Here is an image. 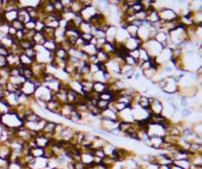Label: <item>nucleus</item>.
Segmentation results:
<instances>
[{
	"label": "nucleus",
	"mask_w": 202,
	"mask_h": 169,
	"mask_svg": "<svg viewBox=\"0 0 202 169\" xmlns=\"http://www.w3.org/2000/svg\"><path fill=\"white\" fill-rule=\"evenodd\" d=\"M141 47H143V48L147 51L150 58H155L156 56L162 52V50L164 49V47H162L159 43H158L154 39H152V40H148L147 42L143 43Z\"/></svg>",
	"instance_id": "f257e3e1"
},
{
	"label": "nucleus",
	"mask_w": 202,
	"mask_h": 169,
	"mask_svg": "<svg viewBox=\"0 0 202 169\" xmlns=\"http://www.w3.org/2000/svg\"><path fill=\"white\" fill-rule=\"evenodd\" d=\"M53 94H54V93H52L50 91L45 84H42V86L38 87V88L36 89L33 97L38 100H42V101H44V102H48L49 100H51Z\"/></svg>",
	"instance_id": "f03ea898"
},
{
	"label": "nucleus",
	"mask_w": 202,
	"mask_h": 169,
	"mask_svg": "<svg viewBox=\"0 0 202 169\" xmlns=\"http://www.w3.org/2000/svg\"><path fill=\"white\" fill-rule=\"evenodd\" d=\"M158 14L159 21H162V22H171V21L176 20L179 17L177 14H176L175 11L167 6L162 7L159 11H158Z\"/></svg>",
	"instance_id": "7ed1b4c3"
},
{
	"label": "nucleus",
	"mask_w": 202,
	"mask_h": 169,
	"mask_svg": "<svg viewBox=\"0 0 202 169\" xmlns=\"http://www.w3.org/2000/svg\"><path fill=\"white\" fill-rule=\"evenodd\" d=\"M36 89V84L32 80H25V83L20 87V92L22 94L26 95V96L32 97L35 94Z\"/></svg>",
	"instance_id": "20e7f679"
},
{
	"label": "nucleus",
	"mask_w": 202,
	"mask_h": 169,
	"mask_svg": "<svg viewBox=\"0 0 202 169\" xmlns=\"http://www.w3.org/2000/svg\"><path fill=\"white\" fill-rule=\"evenodd\" d=\"M97 13H98V11H97L96 6H94V5L92 4L91 6H86V7L83 8V10L80 12L79 15L81 16V18H82L83 21L89 22L90 19H91L93 16L96 15Z\"/></svg>",
	"instance_id": "39448f33"
},
{
	"label": "nucleus",
	"mask_w": 202,
	"mask_h": 169,
	"mask_svg": "<svg viewBox=\"0 0 202 169\" xmlns=\"http://www.w3.org/2000/svg\"><path fill=\"white\" fill-rule=\"evenodd\" d=\"M47 166H48V160L44 157H41V158H35L32 164L28 165L27 167L29 169H44Z\"/></svg>",
	"instance_id": "423d86ee"
},
{
	"label": "nucleus",
	"mask_w": 202,
	"mask_h": 169,
	"mask_svg": "<svg viewBox=\"0 0 202 169\" xmlns=\"http://www.w3.org/2000/svg\"><path fill=\"white\" fill-rule=\"evenodd\" d=\"M50 139H47L46 137L43 136V134H42V132L40 133H38V135L33 138V141H35V144L36 146H38V147H41V148H45L47 147V145H48V142H49Z\"/></svg>",
	"instance_id": "0eeeda50"
},
{
	"label": "nucleus",
	"mask_w": 202,
	"mask_h": 169,
	"mask_svg": "<svg viewBox=\"0 0 202 169\" xmlns=\"http://www.w3.org/2000/svg\"><path fill=\"white\" fill-rule=\"evenodd\" d=\"M164 143V139L159 137H151L149 138V143H148V146L155 150H159L162 147V144Z\"/></svg>",
	"instance_id": "6e6552de"
},
{
	"label": "nucleus",
	"mask_w": 202,
	"mask_h": 169,
	"mask_svg": "<svg viewBox=\"0 0 202 169\" xmlns=\"http://www.w3.org/2000/svg\"><path fill=\"white\" fill-rule=\"evenodd\" d=\"M18 11L19 10H13V11H7V12H3L5 22L7 24L13 23L14 21L17 20V18H18Z\"/></svg>",
	"instance_id": "1a4fd4ad"
},
{
	"label": "nucleus",
	"mask_w": 202,
	"mask_h": 169,
	"mask_svg": "<svg viewBox=\"0 0 202 169\" xmlns=\"http://www.w3.org/2000/svg\"><path fill=\"white\" fill-rule=\"evenodd\" d=\"M85 8L82 4V1L81 0H72L71 6H70V10L73 14H80L81 11Z\"/></svg>",
	"instance_id": "9d476101"
},
{
	"label": "nucleus",
	"mask_w": 202,
	"mask_h": 169,
	"mask_svg": "<svg viewBox=\"0 0 202 169\" xmlns=\"http://www.w3.org/2000/svg\"><path fill=\"white\" fill-rule=\"evenodd\" d=\"M187 153L190 154H202V144L196 142H191Z\"/></svg>",
	"instance_id": "9b49d317"
},
{
	"label": "nucleus",
	"mask_w": 202,
	"mask_h": 169,
	"mask_svg": "<svg viewBox=\"0 0 202 169\" xmlns=\"http://www.w3.org/2000/svg\"><path fill=\"white\" fill-rule=\"evenodd\" d=\"M17 20L20 21L21 23H23V24L27 23V22L30 20L28 14H27V12L25 11L24 7H22L18 11V18H17Z\"/></svg>",
	"instance_id": "f8f14e48"
},
{
	"label": "nucleus",
	"mask_w": 202,
	"mask_h": 169,
	"mask_svg": "<svg viewBox=\"0 0 202 169\" xmlns=\"http://www.w3.org/2000/svg\"><path fill=\"white\" fill-rule=\"evenodd\" d=\"M107 90V84L105 83H99V81H94L93 83V91L101 94Z\"/></svg>",
	"instance_id": "ddd939ff"
},
{
	"label": "nucleus",
	"mask_w": 202,
	"mask_h": 169,
	"mask_svg": "<svg viewBox=\"0 0 202 169\" xmlns=\"http://www.w3.org/2000/svg\"><path fill=\"white\" fill-rule=\"evenodd\" d=\"M54 32L55 29L53 28H49V27H45L42 32V35H43L45 41H51L54 40Z\"/></svg>",
	"instance_id": "4468645a"
},
{
	"label": "nucleus",
	"mask_w": 202,
	"mask_h": 169,
	"mask_svg": "<svg viewBox=\"0 0 202 169\" xmlns=\"http://www.w3.org/2000/svg\"><path fill=\"white\" fill-rule=\"evenodd\" d=\"M96 58H97L98 62H99V64H106L109 61L108 54H106V53L104 51H102V50H98L96 53Z\"/></svg>",
	"instance_id": "2eb2a0df"
},
{
	"label": "nucleus",
	"mask_w": 202,
	"mask_h": 169,
	"mask_svg": "<svg viewBox=\"0 0 202 169\" xmlns=\"http://www.w3.org/2000/svg\"><path fill=\"white\" fill-rule=\"evenodd\" d=\"M53 54H54L55 58H61V60H65L67 61L68 60V58H69V54H68V51H66V50H64L63 48H57V50H55L54 52H53Z\"/></svg>",
	"instance_id": "dca6fc26"
},
{
	"label": "nucleus",
	"mask_w": 202,
	"mask_h": 169,
	"mask_svg": "<svg viewBox=\"0 0 202 169\" xmlns=\"http://www.w3.org/2000/svg\"><path fill=\"white\" fill-rule=\"evenodd\" d=\"M137 29H139V27H137L136 25H133V24H128L127 26H126V28H125L126 32L128 33L129 38H137Z\"/></svg>",
	"instance_id": "f3484780"
},
{
	"label": "nucleus",
	"mask_w": 202,
	"mask_h": 169,
	"mask_svg": "<svg viewBox=\"0 0 202 169\" xmlns=\"http://www.w3.org/2000/svg\"><path fill=\"white\" fill-rule=\"evenodd\" d=\"M22 76H23L26 80H32L35 75H33V72L30 67H23V70H22Z\"/></svg>",
	"instance_id": "a211bd4d"
},
{
	"label": "nucleus",
	"mask_w": 202,
	"mask_h": 169,
	"mask_svg": "<svg viewBox=\"0 0 202 169\" xmlns=\"http://www.w3.org/2000/svg\"><path fill=\"white\" fill-rule=\"evenodd\" d=\"M19 58H20L21 66H23V67H30L33 63H35L32 58H29L28 56H26L24 53H22V54L19 55Z\"/></svg>",
	"instance_id": "6ab92c4d"
},
{
	"label": "nucleus",
	"mask_w": 202,
	"mask_h": 169,
	"mask_svg": "<svg viewBox=\"0 0 202 169\" xmlns=\"http://www.w3.org/2000/svg\"><path fill=\"white\" fill-rule=\"evenodd\" d=\"M29 154H32L33 158L44 157V148L38 147V146H36V147H32V148H30Z\"/></svg>",
	"instance_id": "aec40b11"
},
{
	"label": "nucleus",
	"mask_w": 202,
	"mask_h": 169,
	"mask_svg": "<svg viewBox=\"0 0 202 169\" xmlns=\"http://www.w3.org/2000/svg\"><path fill=\"white\" fill-rule=\"evenodd\" d=\"M45 42V39L42 32H36V35L33 36L32 38V43L35 45H39V46H42Z\"/></svg>",
	"instance_id": "412c9836"
},
{
	"label": "nucleus",
	"mask_w": 202,
	"mask_h": 169,
	"mask_svg": "<svg viewBox=\"0 0 202 169\" xmlns=\"http://www.w3.org/2000/svg\"><path fill=\"white\" fill-rule=\"evenodd\" d=\"M173 163L179 166L181 169H191L192 167V164L189 160H179V161H173Z\"/></svg>",
	"instance_id": "4be33fe9"
},
{
	"label": "nucleus",
	"mask_w": 202,
	"mask_h": 169,
	"mask_svg": "<svg viewBox=\"0 0 202 169\" xmlns=\"http://www.w3.org/2000/svg\"><path fill=\"white\" fill-rule=\"evenodd\" d=\"M99 99L101 100H105V101H108V102H112V101L114 100V94L113 93H111L109 91L106 90L105 92L101 93L99 95Z\"/></svg>",
	"instance_id": "5701e85b"
},
{
	"label": "nucleus",
	"mask_w": 202,
	"mask_h": 169,
	"mask_svg": "<svg viewBox=\"0 0 202 169\" xmlns=\"http://www.w3.org/2000/svg\"><path fill=\"white\" fill-rule=\"evenodd\" d=\"M19 45H20V48L23 50H27L29 48H33L36 46L35 44L32 43V41H28V40H23V41H20L19 42Z\"/></svg>",
	"instance_id": "b1692460"
},
{
	"label": "nucleus",
	"mask_w": 202,
	"mask_h": 169,
	"mask_svg": "<svg viewBox=\"0 0 202 169\" xmlns=\"http://www.w3.org/2000/svg\"><path fill=\"white\" fill-rule=\"evenodd\" d=\"M97 108L100 110L101 112L102 111H104V110H106V109H108V106H109V102L108 101H105V100H101V99H99L97 101Z\"/></svg>",
	"instance_id": "393cba45"
},
{
	"label": "nucleus",
	"mask_w": 202,
	"mask_h": 169,
	"mask_svg": "<svg viewBox=\"0 0 202 169\" xmlns=\"http://www.w3.org/2000/svg\"><path fill=\"white\" fill-rule=\"evenodd\" d=\"M24 54L26 56H28L29 58H32L33 62H36V51L35 50V48H29L27 50H24Z\"/></svg>",
	"instance_id": "a878e982"
},
{
	"label": "nucleus",
	"mask_w": 202,
	"mask_h": 169,
	"mask_svg": "<svg viewBox=\"0 0 202 169\" xmlns=\"http://www.w3.org/2000/svg\"><path fill=\"white\" fill-rule=\"evenodd\" d=\"M45 27H46V26H45V23H44L43 21H40V20H36V28H35V30H36V32H42Z\"/></svg>",
	"instance_id": "bb28decb"
},
{
	"label": "nucleus",
	"mask_w": 202,
	"mask_h": 169,
	"mask_svg": "<svg viewBox=\"0 0 202 169\" xmlns=\"http://www.w3.org/2000/svg\"><path fill=\"white\" fill-rule=\"evenodd\" d=\"M36 20H30L27 22V23H25L24 24V28L26 30H35V28H36Z\"/></svg>",
	"instance_id": "cd10ccee"
},
{
	"label": "nucleus",
	"mask_w": 202,
	"mask_h": 169,
	"mask_svg": "<svg viewBox=\"0 0 202 169\" xmlns=\"http://www.w3.org/2000/svg\"><path fill=\"white\" fill-rule=\"evenodd\" d=\"M10 25H11L12 27L15 28L16 30H23V29H24V24L21 23V22L18 21V20L14 21L13 23H11Z\"/></svg>",
	"instance_id": "c85d7f7f"
},
{
	"label": "nucleus",
	"mask_w": 202,
	"mask_h": 169,
	"mask_svg": "<svg viewBox=\"0 0 202 169\" xmlns=\"http://www.w3.org/2000/svg\"><path fill=\"white\" fill-rule=\"evenodd\" d=\"M192 115V109L187 106V108H183L182 109V112H181V116L182 118H187Z\"/></svg>",
	"instance_id": "c756f323"
},
{
	"label": "nucleus",
	"mask_w": 202,
	"mask_h": 169,
	"mask_svg": "<svg viewBox=\"0 0 202 169\" xmlns=\"http://www.w3.org/2000/svg\"><path fill=\"white\" fill-rule=\"evenodd\" d=\"M93 154H94V157H96V158H99V159H101V160H102L103 158L105 157V154H104V153H103L102 148H99V149H95Z\"/></svg>",
	"instance_id": "7c9ffc66"
},
{
	"label": "nucleus",
	"mask_w": 202,
	"mask_h": 169,
	"mask_svg": "<svg viewBox=\"0 0 202 169\" xmlns=\"http://www.w3.org/2000/svg\"><path fill=\"white\" fill-rule=\"evenodd\" d=\"M8 54H10V51H8V49H6L5 47H3V46H1V45H0V56L6 58Z\"/></svg>",
	"instance_id": "2f4dec72"
},
{
	"label": "nucleus",
	"mask_w": 202,
	"mask_h": 169,
	"mask_svg": "<svg viewBox=\"0 0 202 169\" xmlns=\"http://www.w3.org/2000/svg\"><path fill=\"white\" fill-rule=\"evenodd\" d=\"M168 167H169V169H181L180 167H179V166H177L176 164H174V163H171V164L168 166Z\"/></svg>",
	"instance_id": "473e14b6"
},
{
	"label": "nucleus",
	"mask_w": 202,
	"mask_h": 169,
	"mask_svg": "<svg viewBox=\"0 0 202 169\" xmlns=\"http://www.w3.org/2000/svg\"><path fill=\"white\" fill-rule=\"evenodd\" d=\"M158 169H169L168 166H158Z\"/></svg>",
	"instance_id": "72a5a7b5"
}]
</instances>
